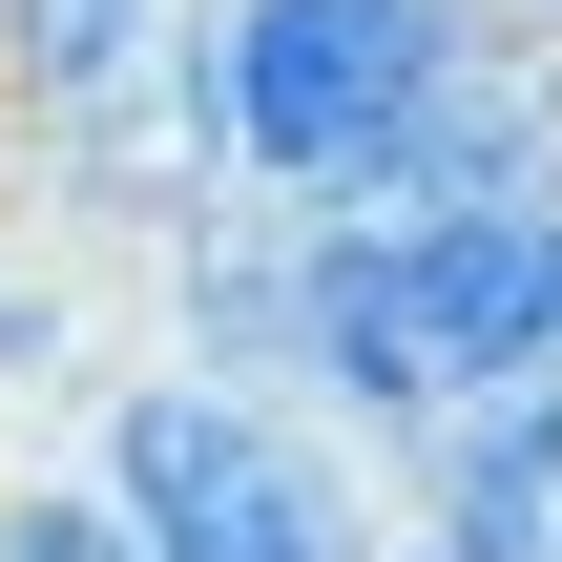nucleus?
<instances>
[{"label":"nucleus","instance_id":"nucleus-3","mask_svg":"<svg viewBox=\"0 0 562 562\" xmlns=\"http://www.w3.org/2000/svg\"><path fill=\"white\" fill-rule=\"evenodd\" d=\"M375 480H396V521L459 562H562V334L521 375H459V396H417L396 438H375Z\"/></svg>","mask_w":562,"mask_h":562},{"label":"nucleus","instance_id":"nucleus-6","mask_svg":"<svg viewBox=\"0 0 562 562\" xmlns=\"http://www.w3.org/2000/svg\"><path fill=\"white\" fill-rule=\"evenodd\" d=\"M501 21H521V42H542V63H562V0H501Z\"/></svg>","mask_w":562,"mask_h":562},{"label":"nucleus","instance_id":"nucleus-5","mask_svg":"<svg viewBox=\"0 0 562 562\" xmlns=\"http://www.w3.org/2000/svg\"><path fill=\"white\" fill-rule=\"evenodd\" d=\"M63 355H83V313H63V292H21V271H0V375H63Z\"/></svg>","mask_w":562,"mask_h":562},{"label":"nucleus","instance_id":"nucleus-2","mask_svg":"<svg viewBox=\"0 0 562 562\" xmlns=\"http://www.w3.org/2000/svg\"><path fill=\"white\" fill-rule=\"evenodd\" d=\"M83 480L125 501L146 562H375V480L313 396H250V375H104L83 396Z\"/></svg>","mask_w":562,"mask_h":562},{"label":"nucleus","instance_id":"nucleus-1","mask_svg":"<svg viewBox=\"0 0 562 562\" xmlns=\"http://www.w3.org/2000/svg\"><path fill=\"white\" fill-rule=\"evenodd\" d=\"M480 42V0H188V42H167V125H188V167L209 188H355L396 125H417V83Z\"/></svg>","mask_w":562,"mask_h":562},{"label":"nucleus","instance_id":"nucleus-4","mask_svg":"<svg viewBox=\"0 0 562 562\" xmlns=\"http://www.w3.org/2000/svg\"><path fill=\"white\" fill-rule=\"evenodd\" d=\"M0 562H146L104 480H0Z\"/></svg>","mask_w":562,"mask_h":562},{"label":"nucleus","instance_id":"nucleus-7","mask_svg":"<svg viewBox=\"0 0 562 562\" xmlns=\"http://www.w3.org/2000/svg\"><path fill=\"white\" fill-rule=\"evenodd\" d=\"M375 562H459V542H417V521H375Z\"/></svg>","mask_w":562,"mask_h":562}]
</instances>
